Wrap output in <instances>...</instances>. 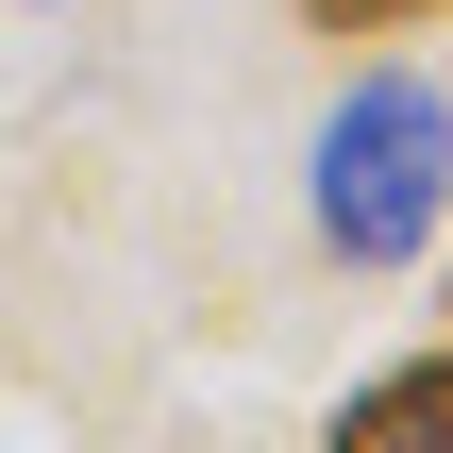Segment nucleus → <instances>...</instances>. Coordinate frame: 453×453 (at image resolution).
Returning <instances> with one entry per match:
<instances>
[{"label":"nucleus","instance_id":"nucleus-1","mask_svg":"<svg viewBox=\"0 0 453 453\" xmlns=\"http://www.w3.org/2000/svg\"><path fill=\"white\" fill-rule=\"evenodd\" d=\"M453 202V118L420 67H370L336 118H319V252L336 269H420Z\"/></svg>","mask_w":453,"mask_h":453},{"label":"nucleus","instance_id":"nucleus-2","mask_svg":"<svg viewBox=\"0 0 453 453\" xmlns=\"http://www.w3.org/2000/svg\"><path fill=\"white\" fill-rule=\"evenodd\" d=\"M319 453H453V370H437V353H387V370L336 403Z\"/></svg>","mask_w":453,"mask_h":453},{"label":"nucleus","instance_id":"nucleus-3","mask_svg":"<svg viewBox=\"0 0 453 453\" xmlns=\"http://www.w3.org/2000/svg\"><path fill=\"white\" fill-rule=\"evenodd\" d=\"M437 0H303V34H420Z\"/></svg>","mask_w":453,"mask_h":453}]
</instances>
